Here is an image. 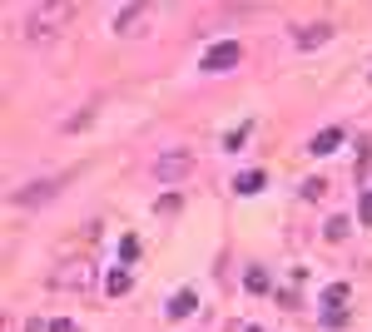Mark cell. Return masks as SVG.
<instances>
[{
    "instance_id": "cell-1",
    "label": "cell",
    "mask_w": 372,
    "mask_h": 332,
    "mask_svg": "<svg viewBox=\"0 0 372 332\" xmlns=\"http://www.w3.org/2000/svg\"><path fill=\"white\" fill-rule=\"evenodd\" d=\"M75 20V5H30V15H25V40L30 45H50V40H60V30Z\"/></svg>"
},
{
    "instance_id": "cell-2",
    "label": "cell",
    "mask_w": 372,
    "mask_h": 332,
    "mask_svg": "<svg viewBox=\"0 0 372 332\" xmlns=\"http://www.w3.org/2000/svg\"><path fill=\"white\" fill-rule=\"evenodd\" d=\"M188 169H193V159H188L184 149H174V154H159V159H154V179H164V184L188 179Z\"/></svg>"
},
{
    "instance_id": "cell-3",
    "label": "cell",
    "mask_w": 372,
    "mask_h": 332,
    "mask_svg": "<svg viewBox=\"0 0 372 332\" xmlns=\"http://www.w3.org/2000/svg\"><path fill=\"white\" fill-rule=\"evenodd\" d=\"M65 189V174H55V179H45V184H35V189H20L15 194V209H40L45 199H55Z\"/></svg>"
},
{
    "instance_id": "cell-4",
    "label": "cell",
    "mask_w": 372,
    "mask_h": 332,
    "mask_svg": "<svg viewBox=\"0 0 372 332\" xmlns=\"http://www.w3.org/2000/svg\"><path fill=\"white\" fill-rule=\"evenodd\" d=\"M238 60H243V50H238V45H233V40H228V45H213V50H208V55H203V60H198V65H203V70H208V75H218V70H233V65H238Z\"/></svg>"
},
{
    "instance_id": "cell-5",
    "label": "cell",
    "mask_w": 372,
    "mask_h": 332,
    "mask_svg": "<svg viewBox=\"0 0 372 332\" xmlns=\"http://www.w3.org/2000/svg\"><path fill=\"white\" fill-rule=\"evenodd\" d=\"M328 35H333V25H303V30H293V45L298 50H318Z\"/></svg>"
},
{
    "instance_id": "cell-6",
    "label": "cell",
    "mask_w": 372,
    "mask_h": 332,
    "mask_svg": "<svg viewBox=\"0 0 372 332\" xmlns=\"http://www.w3.org/2000/svg\"><path fill=\"white\" fill-rule=\"evenodd\" d=\"M139 20H144V5H124V10L114 15V30L129 35V30H139Z\"/></svg>"
},
{
    "instance_id": "cell-7",
    "label": "cell",
    "mask_w": 372,
    "mask_h": 332,
    "mask_svg": "<svg viewBox=\"0 0 372 332\" xmlns=\"http://www.w3.org/2000/svg\"><path fill=\"white\" fill-rule=\"evenodd\" d=\"M263 184H268V174H263V169H243V174L233 179V189H238V194H258Z\"/></svg>"
},
{
    "instance_id": "cell-8",
    "label": "cell",
    "mask_w": 372,
    "mask_h": 332,
    "mask_svg": "<svg viewBox=\"0 0 372 332\" xmlns=\"http://www.w3.org/2000/svg\"><path fill=\"white\" fill-rule=\"evenodd\" d=\"M55 283H70V288H85V283H90V263H70V268H60V273H55Z\"/></svg>"
},
{
    "instance_id": "cell-9",
    "label": "cell",
    "mask_w": 372,
    "mask_h": 332,
    "mask_svg": "<svg viewBox=\"0 0 372 332\" xmlns=\"http://www.w3.org/2000/svg\"><path fill=\"white\" fill-rule=\"evenodd\" d=\"M104 293H109V298H124V293H129V268H109V273H104Z\"/></svg>"
},
{
    "instance_id": "cell-10",
    "label": "cell",
    "mask_w": 372,
    "mask_h": 332,
    "mask_svg": "<svg viewBox=\"0 0 372 332\" xmlns=\"http://www.w3.org/2000/svg\"><path fill=\"white\" fill-rule=\"evenodd\" d=\"M348 298H353V293H348V283H333V288L323 293V313H343V308H348Z\"/></svg>"
},
{
    "instance_id": "cell-11",
    "label": "cell",
    "mask_w": 372,
    "mask_h": 332,
    "mask_svg": "<svg viewBox=\"0 0 372 332\" xmlns=\"http://www.w3.org/2000/svg\"><path fill=\"white\" fill-rule=\"evenodd\" d=\"M193 308H198V298H193V293H174V298H169V308H164V313H169V318H174V323H179V318H188V313H193Z\"/></svg>"
},
{
    "instance_id": "cell-12",
    "label": "cell",
    "mask_w": 372,
    "mask_h": 332,
    "mask_svg": "<svg viewBox=\"0 0 372 332\" xmlns=\"http://www.w3.org/2000/svg\"><path fill=\"white\" fill-rule=\"evenodd\" d=\"M343 139H348V134H343V129H323V134H318V139H313V144H308V149H313V154H333V149H338V144H343Z\"/></svg>"
},
{
    "instance_id": "cell-13",
    "label": "cell",
    "mask_w": 372,
    "mask_h": 332,
    "mask_svg": "<svg viewBox=\"0 0 372 332\" xmlns=\"http://www.w3.org/2000/svg\"><path fill=\"white\" fill-rule=\"evenodd\" d=\"M134 258H139V238H134V233H124V238H119V263L129 268Z\"/></svg>"
},
{
    "instance_id": "cell-14",
    "label": "cell",
    "mask_w": 372,
    "mask_h": 332,
    "mask_svg": "<svg viewBox=\"0 0 372 332\" xmlns=\"http://www.w3.org/2000/svg\"><path fill=\"white\" fill-rule=\"evenodd\" d=\"M323 238H328V243H343V238H348V219H328Z\"/></svg>"
},
{
    "instance_id": "cell-15",
    "label": "cell",
    "mask_w": 372,
    "mask_h": 332,
    "mask_svg": "<svg viewBox=\"0 0 372 332\" xmlns=\"http://www.w3.org/2000/svg\"><path fill=\"white\" fill-rule=\"evenodd\" d=\"M243 283H248V293H268V273H263V268H248Z\"/></svg>"
},
{
    "instance_id": "cell-16",
    "label": "cell",
    "mask_w": 372,
    "mask_h": 332,
    "mask_svg": "<svg viewBox=\"0 0 372 332\" xmlns=\"http://www.w3.org/2000/svg\"><path fill=\"white\" fill-rule=\"evenodd\" d=\"M154 214H164V219H169V214H179V194H164V199L154 204Z\"/></svg>"
},
{
    "instance_id": "cell-17",
    "label": "cell",
    "mask_w": 372,
    "mask_h": 332,
    "mask_svg": "<svg viewBox=\"0 0 372 332\" xmlns=\"http://www.w3.org/2000/svg\"><path fill=\"white\" fill-rule=\"evenodd\" d=\"M243 139H248V129H238V134H228V139H223V149L233 154V149H243Z\"/></svg>"
},
{
    "instance_id": "cell-18",
    "label": "cell",
    "mask_w": 372,
    "mask_h": 332,
    "mask_svg": "<svg viewBox=\"0 0 372 332\" xmlns=\"http://www.w3.org/2000/svg\"><path fill=\"white\" fill-rule=\"evenodd\" d=\"M50 332H80V328H75L70 318H60V323H50Z\"/></svg>"
},
{
    "instance_id": "cell-19",
    "label": "cell",
    "mask_w": 372,
    "mask_h": 332,
    "mask_svg": "<svg viewBox=\"0 0 372 332\" xmlns=\"http://www.w3.org/2000/svg\"><path fill=\"white\" fill-rule=\"evenodd\" d=\"M363 223H372V194H363Z\"/></svg>"
},
{
    "instance_id": "cell-20",
    "label": "cell",
    "mask_w": 372,
    "mask_h": 332,
    "mask_svg": "<svg viewBox=\"0 0 372 332\" xmlns=\"http://www.w3.org/2000/svg\"><path fill=\"white\" fill-rule=\"evenodd\" d=\"M248 332H263V328H248Z\"/></svg>"
}]
</instances>
